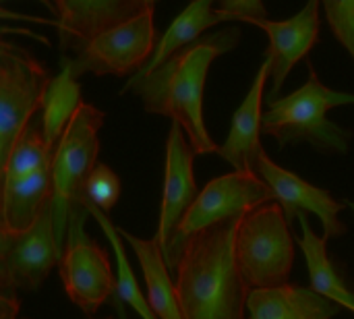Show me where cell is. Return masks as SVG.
Wrapping results in <instances>:
<instances>
[{
    "mask_svg": "<svg viewBox=\"0 0 354 319\" xmlns=\"http://www.w3.org/2000/svg\"><path fill=\"white\" fill-rule=\"evenodd\" d=\"M241 29L226 27L203 35L199 42L178 50L162 66L139 81H127L122 93L141 98L145 112L178 122L197 156L218 154L220 145L209 137L203 118V91L212 62L241 44Z\"/></svg>",
    "mask_w": 354,
    "mask_h": 319,
    "instance_id": "6da1fadb",
    "label": "cell"
},
{
    "mask_svg": "<svg viewBox=\"0 0 354 319\" xmlns=\"http://www.w3.org/2000/svg\"><path fill=\"white\" fill-rule=\"evenodd\" d=\"M239 220L212 226L187 241L174 270L185 319H247L251 291L234 249Z\"/></svg>",
    "mask_w": 354,
    "mask_h": 319,
    "instance_id": "7a4b0ae2",
    "label": "cell"
},
{
    "mask_svg": "<svg viewBox=\"0 0 354 319\" xmlns=\"http://www.w3.org/2000/svg\"><path fill=\"white\" fill-rule=\"evenodd\" d=\"M307 69L309 77L303 87L286 98L268 102L263 133L274 137L280 147L309 143L324 154H346L353 131L332 122L328 110L354 104V93L326 87L311 60H307Z\"/></svg>",
    "mask_w": 354,
    "mask_h": 319,
    "instance_id": "3957f363",
    "label": "cell"
},
{
    "mask_svg": "<svg viewBox=\"0 0 354 319\" xmlns=\"http://www.w3.org/2000/svg\"><path fill=\"white\" fill-rule=\"evenodd\" d=\"M236 262L249 291L288 284L295 264V239L278 201L247 212L236 226Z\"/></svg>",
    "mask_w": 354,
    "mask_h": 319,
    "instance_id": "277c9868",
    "label": "cell"
},
{
    "mask_svg": "<svg viewBox=\"0 0 354 319\" xmlns=\"http://www.w3.org/2000/svg\"><path fill=\"white\" fill-rule=\"evenodd\" d=\"M104 125V112L91 104H81L71 118L64 135L60 137L52 158L54 181V226L60 249H64L68 216L85 197V181L97 166L100 154V129Z\"/></svg>",
    "mask_w": 354,
    "mask_h": 319,
    "instance_id": "5b68a950",
    "label": "cell"
},
{
    "mask_svg": "<svg viewBox=\"0 0 354 319\" xmlns=\"http://www.w3.org/2000/svg\"><path fill=\"white\" fill-rule=\"evenodd\" d=\"M276 201V193L257 172H230L209 181L201 191L183 222L178 224L170 247L166 251V264L170 272L176 270L180 253L187 241L201 230L243 218L247 212Z\"/></svg>",
    "mask_w": 354,
    "mask_h": 319,
    "instance_id": "8992f818",
    "label": "cell"
},
{
    "mask_svg": "<svg viewBox=\"0 0 354 319\" xmlns=\"http://www.w3.org/2000/svg\"><path fill=\"white\" fill-rule=\"evenodd\" d=\"M52 77L41 60L27 48L8 39L0 42V164L25 127L41 112Z\"/></svg>",
    "mask_w": 354,
    "mask_h": 319,
    "instance_id": "52a82bcc",
    "label": "cell"
},
{
    "mask_svg": "<svg viewBox=\"0 0 354 319\" xmlns=\"http://www.w3.org/2000/svg\"><path fill=\"white\" fill-rule=\"evenodd\" d=\"M87 216L91 214L87 210V199L83 197L68 216V230L58 270L71 303L91 318L116 293V278L108 253L85 233Z\"/></svg>",
    "mask_w": 354,
    "mask_h": 319,
    "instance_id": "ba28073f",
    "label": "cell"
},
{
    "mask_svg": "<svg viewBox=\"0 0 354 319\" xmlns=\"http://www.w3.org/2000/svg\"><path fill=\"white\" fill-rule=\"evenodd\" d=\"M158 31L153 25V10L114 27L83 44L75 54L62 56V69H68L77 79L83 73L97 77L116 75L127 77L139 73L156 52Z\"/></svg>",
    "mask_w": 354,
    "mask_h": 319,
    "instance_id": "9c48e42d",
    "label": "cell"
},
{
    "mask_svg": "<svg viewBox=\"0 0 354 319\" xmlns=\"http://www.w3.org/2000/svg\"><path fill=\"white\" fill-rule=\"evenodd\" d=\"M60 257L62 249L50 201L31 228L23 233L0 230V291L35 293L50 270L60 264Z\"/></svg>",
    "mask_w": 354,
    "mask_h": 319,
    "instance_id": "30bf717a",
    "label": "cell"
},
{
    "mask_svg": "<svg viewBox=\"0 0 354 319\" xmlns=\"http://www.w3.org/2000/svg\"><path fill=\"white\" fill-rule=\"evenodd\" d=\"M255 172L272 187V191L276 193V201L284 208L288 222L297 220V216L305 212L319 218L324 237L328 241L338 239L346 233V224L340 220V212L346 208V203L334 199L332 193H328L326 189H319L303 181L299 174L282 168L268 156L266 149H261L255 160Z\"/></svg>",
    "mask_w": 354,
    "mask_h": 319,
    "instance_id": "8fae6325",
    "label": "cell"
},
{
    "mask_svg": "<svg viewBox=\"0 0 354 319\" xmlns=\"http://www.w3.org/2000/svg\"><path fill=\"white\" fill-rule=\"evenodd\" d=\"M195 149L183 131L178 122H170L168 139H166V168H164V191H162V206H160V220H158V233L156 241L160 249L168 251L170 241L199 197L195 174H193V162H195Z\"/></svg>",
    "mask_w": 354,
    "mask_h": 319,
    "instance_id": "7c38bea8",
    "label": "cell"
},
{
    "mask_svg": "<svg viewBox=\"0 0 354 319\" xmlns=\"http://www.w3.org/2000/svg\"><path fill=\"white\" fill-rule=\"evenodd\" d=\"M54 6L62 56L75 54L100 33L153 10L149 0H54Z\"/></svg>",
    "mask_w": 354,
    "mask_h": 319,
    "instance_id": "4fadbf2b",
    "label": "cell"
},
{
    "mask_svg": "<svg viewBox=\"0 0 354 319\" xmlns=\"http://www.w3.org/2000/svg\"><path fill=\"white\" fill-rule=\"evenodd\" d=\"M319 6L322 0H307V4L286 21H272V19H253L249 25L263 29L270 37V48L266 58L272 62V87L266 95V102L278 100L282 85L295 64H299L311 48L319 39Z\"/></svg>",
    "mask_w": 354,
    "mask_h": 319,
    "instance_id": "5bb4252c",
    "label": "cell"
},
{
    "mask_svg": "<svg viewBox=\"0 0 354 319\" xmlns=\"http://www.w3.org/2000/svg\"><path fill=\"white\" fill-rule=\"evenodd\" d=\"M270 77H272V62L270 58H266L243 104L236 108L230 122V133L218 152V156L224 158L228 164H232V168L239 172H255V160L263 149L259 137L263 133V100H266V83Z\"/></svg>",
    "mask_w": 354,
    "mask_h": 319,
    "instance_id": "9a60e30c",
    "label": "cell"
},
{
    "mask_svg": "<svg viewBox=\"0 0 354 319\" xmlns=\"http://www.w3.org/2000/svg\"><path fill=\"white\" fill-rule=\"evenodd\" d=\"M340 309L313 289L290 282L278 289L251 291L247 301L249 319H334Z\"/></svg>",
    "mask_w": 354,
    "mask_h": 319,
    "instance_id": "2e32d148",
    "label": "cell"
},
{
    "mask_svg": "<svg viewBox=\"0 0 354 319\" xmlns=\"http://www.w3.org/2000/svg\"><path fill=\"white\" fill-rule=\"evenodd\" d=\"M230 21H236V19L230 12L220 10L216 6V0H193V2H189V6L170 23V27L166 29V33L158 42L156 52L149 58V62L139 73H135L129 81H139V79L147 77L158 66H162L170 56H174L178 50L199 42L207 29H212L220 23H230Z\"/></svg>",
    "mask_w": 354,
    "mask_h": 319,
    "instance_id": "e0dca14e",
    "label": "cell"
},
{
    "mask_svg": "<svg viewBox=\"0 0 354 319\" xmlns=\"http://www.w3.org/2000/svg\"><path fill=\"white\" fill-rule=\"evenodd\" d=\"M54 197V181H52V164L2 183V222L0 230L6 233H23L35 224L44 208Z\"/></svg>",
    "mask_w": 354,
    "mask_h": 319,
    "instance_id": "ac0fdd59",
    "label": "cell"
},
{
    "mask_svg": "<svg viewBox=\"0 0 354 319\" xmlns=\"http://www.w3.org/2000/svg\"><path fill=\"white\" fill-rule=\"evenodd\" d=\"M120 237L133 247L143 278H145V286H147V299L151 309L156 311V316L160 319H185L183 309H180V301H178V291H176V282H172L170 278V268L166 264L164 251L160 249L156 239H139L135 235H131L129 230L118 226Z\"/></svg>",
    "mask_w": 354,
    "mask_h": 319,
    "instance_id": "d6986e66",
    "label": "cell"
},
{
    "mask_svg": "<svg viewBox=\"0 0 354 319\" xmlns=\"http://www.w3.org/2000/svg\"><path fill=\"white\" fill-rule=\"evenodd\" d=\"M301 222V239L299 247L305 255L307 268H309V278H311V289L322 295L324 299L348 309L354 313V293L344 284L342 276L336 272L330 255H328V239L315 235V230L309 224V216L301 212L299 216Z\"/></svg>",
    "mask_w": 354,
    "mask_h": 319,
    "instance_id": "ffe728a7",
    "label": "cell"
},
{
    "mask_svg": "<svg viewBox=\"0 0 354 319\" xmlns=\"http://www.w3.org/2000/svg\"><path fill=\"white\" fill-rule=\"evenodd\" d=\"M81 104V85L77 77L68 69H60V73L52 77L41 106L44 133L52 149H56L60 137L64 135L71 118L75 116Z\"/></svg>",
    "mask_w": 354,
    "mask_h": 319,
    "instance_id": "44dd1931",
    "label": "cell"
},
{
    "mask_svg": "<svg viewBox=\"0 0 354 319\" xmlns=\"http://www.w3.org/2000/svg\"><path fill=\"white\" fill-rule=\"evenodd\" d=\"M87 210L95 218V222L102 226V230H104L106 239L110 241L112 251L116 255V295H118V299L122 303H127L129 307H133V311L141 319H160L156 316V311L151 309L147 295L141 291V286H139V282H137V278L133 274V268H131L127 251H124V239L118 233V224H114L108 218V214H104L100 208H95L89 201H87Z\"/></svg>",
    "mask_w": 354,
    "mask_h": 319,
    "instance_id": "7402d4cb",
    "label": "cell"
},
{
    "mask_svg": "<svg viewBox=\"0 0 354 319\" xmlns=\"http://www.w3.org/2000/svg\"><path fill=\"white\" fill-rule=\"evenodd\" d=\"M54 149L46 141L41 114H35L33 120L25 127V131L15 141L10 156L2 164V183L27 176L48 164H52Z\"/></svg>",
    "mask_w": 354,
    "mask_h": 319,
    "instance_id": "603a6c76",
    "label": "cell"
},
{
    "mask_svg": "<svg viewBox=\"0 0 354 319\" xmlns=\"http://www.w3.org/2000/svg\"><path fill=\"white\" fill-rule=\"evenodd\" d=\"M120 179L118 174L106 166V164H97L89 179L85 181V197L89 203H93L95 208H100L104 214H110L112 208L118 203L120 199Z\"/></svg>",
    "mask_w": 354,
    "mask_h": 319,
    "instance_id": "cb8c5ba5",
    "label": "cell"
},
{
    "mask_svg": "<svg viewBox=\"0 0 354 319\" xmlns=\"http://www.w3.org/2000/svg\"><path fill=\"white\" fill-rule=\"evenodd\" d=\"M322 6L336 39L354 60V0H322Z\"/></svg>",
    "mask_w": 354,
    "mask_h": 319,
    "instance_id": "d4e9b609",
    "label": "cell"
},
{
    "mask_svg": "<svg viewBox=\"0 0 354 319\" xmlns=\"http://www.w3.org/2000/svg\"><path fill=\"white\" fill-rule=\"evenodd\" d=\"M216 6L243 23H251L253 19H268L270 15L263 0H216Z\"/></svg>",
    "mask_w": 354,
    "mask_h": 319,
    "instance_id": "484cf974",
    "label": "cell"
},
{
    "mask_svg": "<svg viewBox=\"0 0 354 319\" xmlns=\"http://www.w3.org/2000/svg\"><path fill=\"white\" fill-rule=\"evenodd\" d=\"M19 307H21V301H19L17 293L0 291V319H17Z\"/></svg>",
    "mask_w": 354,
    "mask_h": 319,
    "instance_id": "4316f807",
    "label": "cell"
},
{
    "mask_svg": "<svg viewBox=\"0 0 354 319\" xmlns=\"http://www.w3.org/2000/svg\"><path fill=\"white\" fill-rule=\"evenodd\" d=\"M2 2H6V0H2ZM39 2H41L44 6H48L50 10H54V12H56V6H54V2H52V0H39Z\"/></svg>",
    "mask_w": 354,
    "mask_h": 319,
    "instance_id": "83f0119b",
    "label": "cell"
},
{
    "mask_svg": "<svg viewBox=\"0 0 354 319\" xmlns=\"http://www.w3.org/2000/svg\"><path fill=\"white\" fill-rule=\"evenodd\" d=\"M344 203H346V208H351V210H353V214H354V203H353V201H344Z\"/></svg>",
    "mask_w": 354,
    "mask_h": 319,
    "instance_id": "f1b7e54d",
    "label": "cell"
},
{
    "mask_svg": "<svg viewBox=\"0 0 354 319\" xmlns=\"http://www.w3.org/2000/svg\"><path fill=\"white\" fill-rule=\"evenodd\" d=\"M149 2H151V4H153V6H156V2H158V0H149Z\"/></svg>",
    "mask_w": 354,
    "mask_h": 319,
    "instance_id": "f546056e",
    "label": "cell"
},
{
    "mask_svg": "<svg viewBox=\"0 0 354 319\" xmlns=\"http://www.w3.org/2000/svg\"><path fill=\"white\" fill-rule=\"evenodd\" d=\"M87 319H93V318H87ZM104 319H116V318H104Z\"/></svg>",
    "mask_w": 354,
    "mask_h": 319,
    "instance_id": "4dcf8cb0",
    "label": "cell"
}]
</instances>
